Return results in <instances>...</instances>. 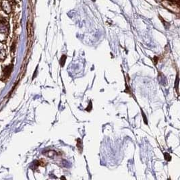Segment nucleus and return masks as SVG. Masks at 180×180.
Here are the masks:
<instances>
[{"label":"nucleus","mask_w":180,"mask_h":180,"mask_svg":"<svg viewBox=\"0 0 180 180\" xmlns=\"http://www.w3.org/2000/svg\"><path fill=\"white\" fill-rule=\"evenodd\" d=\"M6 57V54L3 47H0V61L4 60Z\"/></svg>","instance_id":"20e7f679"},{"label":"nucleus","mask_w":180,"mask_h":180,"mask_svg":"<svg viewBox=\"0 0 180 180\" xmlns=\"http://www.w3.org/2000/svg\"><path fill=\"white\" fill-rule=\"evenodd\" d=\"M2 7H3L4 11L7 13V14L11 12V6H10L9 2L6 1V0H4V1L2 2Z\"/></svg>","instance_id":"f257e3e1"},{"label":"nucleus","mask_w":180,"mask_h":180,"mask_svg":"<svg viewBox=\"0 0 180 180\" xmlns=\"http://www.w3.org/2000/svg\"><path fill=\"white\" fill-rule=\"evenodd\" d=\"M12 65H9L6 68V69H5L4 72H3L4 78L8 77L10 74V73H11V71H12Z\"/></svg>","instance_id":"f03ea898"},{"label":"nucleus","mask_w":180,"mask_h":180,"mask_svg":"<svg viewBox=\"0 0 180 180\" xmlns=\"http://www.w3.org/2000/svg\"><path fill=\"white\" fill-rule=\"evenodd\" d=\"M7 26L3 22H0V33H7Z\"/></svg>","instance_id":"7ed1b4c3"}]
</instances>
